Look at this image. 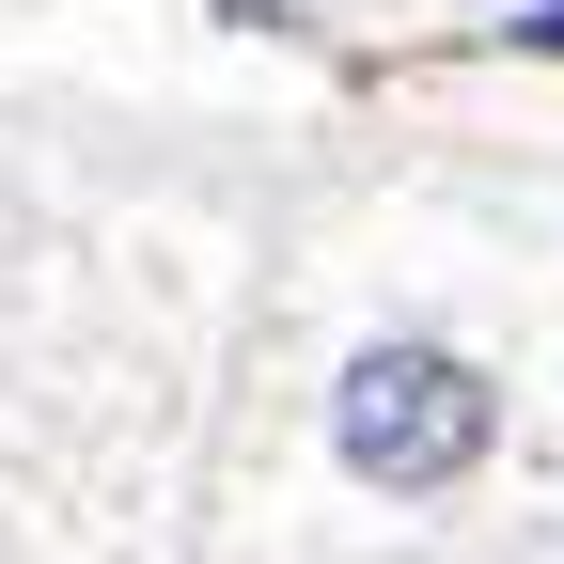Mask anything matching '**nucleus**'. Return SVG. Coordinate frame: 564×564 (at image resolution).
I'll use <instances>...</instances> for the list:
<instances>
[{
	"label": "nucleus",
	"instance_id": "2",
	"mask_svg": "<svg viewBox=\"0 0 564 564\" xmlns=\"http://www.w3.org/2000/svg\"><path fill=\"white\" fill-rule=\"evenodd\" d=\"M518 47H564V0H533V17H518Z\"/></svg>",
	"mask_w": 564,
	"mask_h": 564
},
{
	"label": "nucleus",
	"instance_id": "1",
	"mask_svg": "<svg viewBox=\"0 0 564 564\" xmlns=\"http://www.w3.org/2000/svg\"><path fill=\"white\" fill-rule=\"evenodd\" d=\"M486 377L470 361H440V345H361L345 361V392H329V440H345V470L361 486H455L470 455H486Z\"/></svg>",
	"mask_w": 564,
	"mask_h": 564
}]
</instances>
